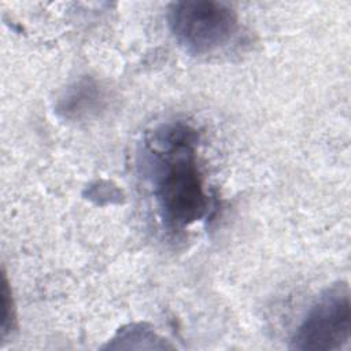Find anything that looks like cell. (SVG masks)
Wrapping results in <instances>:
<instances>
[{"mask_svg":"<svg viewBox=\"0 0 351 351\" xmlns=\"http://www.w3.org/2000/svg\"><path fill=\"white\" fill-rule=\"evenodd\" d=\"M196 143V132L182 122L162 125L145 138L144 160L154 199L173 232L200 221L208 211Z\"/></svg>","mask_w":351,"mask_h":351,"instance_id":"1","label":"cell"},{"mask_svg":"<svg viewBox=\"0 0 351 351\" xmlns=\"http://www.w3.org/2000/svg\"><path fill=\"white\" fill-rule=\"evenodd\" d=\"M167 22L176 41L193 55H207L223 48L239 26L236 11L215 0L176 1L169 8Z\"/></svg>","mask_w":351,"mask_h":351,"instance_id":"2","label":"cell"},{"mask_svg":"<svg viewBox=\"0 0 351 351\" xmlns=\"http://www.w3.org/2000/svg\"><path fill=\"white\" fill-rule=\"evenodd\" d=\"M350 332V289L347 284H336L310 307L291 340V348L339 351L348 344Z\"/></svg>","mask_w":351,"mask_h":351,"instance_id":"3","label":"cell"},{"mask_svg":"<svg viewBox=\"0 0 351 351\" xmlns=\"http://www.w3.org/2000/svg\"><path fill=\"white\" fill-rule=\"evenodd\" d=\"M101 101V93L92 81H80L62 100L59 110L67 118H81L95 111Z\"/></svg>","mask_w":351,"mask_h":351,"instance_id":"4","label":"cell"},{"mask_svg":"<svg viewBox=\"0 0 351 351\" xmlns=\"http://www.w3.org/2000/svg\"><path fill=\"white\" fill-rule=\"evenodd\" d=\"M7 280L4 277L3 280V321H1V332L3 336L8 333L12 328V321H14V307H12V299L8 292L7 287Z\"/></svg>","mask_w":351,"mask_h":351,"instance_id":"5","label":"cell"}]
</instances>
